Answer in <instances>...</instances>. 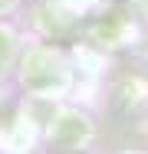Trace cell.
Masks as SVG:
<instances>
[{"label": "cell", "instance_id": "cell-1", "mask_svg": "<svg viewBox=\"0 0 148 154\" xmlns=\"http://www.w3.org/2000/svg\"><path fill=\"white\" fill-rule=\"evenodd\" d=\"M50 138L56 141L59 148H82L89 138H92V125H89L86 115L79 112H59L56 122L50 125Z\"/></svg>", "mask_w": 148, "mask_h": 154}]
</instances>
